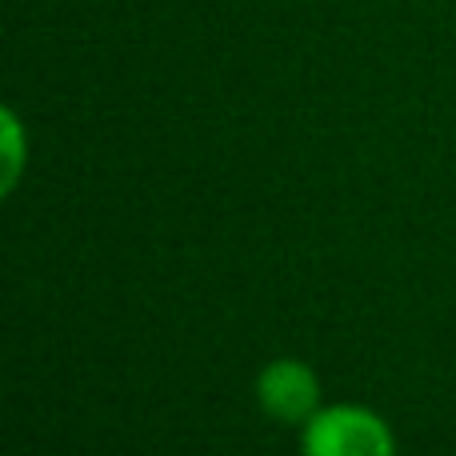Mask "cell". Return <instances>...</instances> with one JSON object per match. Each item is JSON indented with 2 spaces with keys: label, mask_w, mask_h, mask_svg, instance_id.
I'll use <instances>...</instances> for the list:
<instances>
[{
  "label": "cell",
  "mask_w": 456,
  "mask_h": 456,
  "mask_svg": "<svg viewBox=\"0 0 456 456\" xmlns=\"http://www.w3.org/2000/svg\"><path fill=\"white\" fill-rule=\"evenodd\" d=\"M300 456H396V441L372 409L324 404L300 433Z\"/></svg>",
  "instance_id": "obj_1"
},
{
  "label": "cell",
  "mask_w": 456,
  "mask_h": 456,
  "mask_svg": "<svg viewBox=\"0 0 456 456\" xmlns=\"http://www.w3.org/2000/svg\"><path fill=\"white\" fill-rule=\"evenodd\" d=\"M256 404L265 417L276 425H308L321 404V380H316L313 364L297 361V356H276L256 372Z\"/></svg>",
  "instance_id": "obj_2"
},
{
  "label": "cell",
  "mask_w": 456,
  "mask_h": 456,
  "mask_svg": "<svg viewBox=\"0 0 456 456\" xmlns=\"http://www.w3.org/2000/svg\"><path fill=\"white\" fill-rule=\"evenodd\" d=\"M4 128H8V176H4V184L12 189L16 173H20V125H16L12 112H4Z\"/></svg>",
  "instance_id": "obj_3"
}]
</instances>
